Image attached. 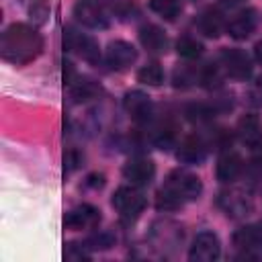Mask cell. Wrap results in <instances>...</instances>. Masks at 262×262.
<instances>
[{
    "mask_svg": "<svg viewBox=\"0 0 262 262\" xmlns=\"http://www.w3.org/2000/svg\"><path fill=\"white\" fill-rule=\"evenodd\" d=\"M43 51L41 33L25 23H14L4 29L0 37V55L4 61L14 66H27L35 61Z\"/></svg>",
    "mask_w": 262,
    "mask_h": 262,
    "instance_id": "6da1fadb",
    "label": "cell"
},
{
    "mask_svg": "<svg viewBox=\"0 0 262 262\" xmlns=\"http://www.w3.org/2000/svg\"><path fill=\"white\" fill-rule=\"evenodd\" d=\"M203 192V182L196 174L188 170H172L158 190L156 207L160 211H176L184 203L199 199Z\"/></svg>",
    "mask_w": 262,
    "mask_h": 262,
    "instance_id": "7a4b0ae2",
    "label": "cell"
},
{
    "mask_svg": "<svg viewBox=\"0 0 262 262\" xmlns=\"http://www.w3.org/2000/svg\"><path fill=\"white\" fill-rule=\"evenodd\" d=\"M145 205H147V201H145L143 192H141L135 184H131V186H121V188H117L115 194H113V207L119 211V215H121L123 219H129V221H131V219H137V217L143 213Z\"/></svg>",
    "mask_w": 262,
    "mask_h": 262,
    "instance_id": "3957f363",
    "label": "cell"
},
{
    "mask_svg": "<svg viewBox=\"0 0 262 262\" xmlns=\"http://www.w3.org/2000/svg\"><path fill=\"white\" fill-rule=\"evenodd\" d=\"M231 242L242 258H260L262 256V223L239 227L233 233Z\"/></svg>",
    "mask_w": 262,
    "mask_h": 262,
    "instance_id": "277c9868",
    "label": "cell"
},
{
    "mask_svg": "<svg viewBox=\"0 0 262 262\" xmlns=\"http://www.w3.org/2000/svg\"><path fill=\"white\" fill-rule=\"evenodd\" d=\"M219 66L233 80H248L252 76V59L244 49L237 47L223 49L219 55Z\"/></svg>",
    "mask_w": 262,
    "mask_h": 262,
    "instance_id": "5b68a950",
    "label": "cell"
},
{
    "mask_svg": "<svg viewBox=\"0 0 262 262\" xmlns=\"http://www.w3.org/2000/svg\"><path fill=\"white\" fill-rule=\"evenodd\" d=\"M63 47H68L70 51H74L78 57H82L88 63H98L100 59V51H98V43L84 33H78L76 29H66L63 31Z\"/></svg>",
    "mask_w": 262,
    "mask_h": 262,
    "instance_id": "8992f818",
    "label": "cell"
},
{
    "mask_svg": "<svg viewBox=\"0 0 262 262\" xmlns=\"http://www.w3.org/2000/svg\"><path fill=\"white\" fill-rule=\"evenodd\" d=\"M221 256V244L217 233L213 231H201L196 233V237L192 239L190 252H188V260L192 262H215Z\"/></svg>",
    "mask_w": 262,
    "mask_h": 262,
    "instance_id": "52a82bcc",
    "label": "cell"
},
{
    "mask_svg": "<svg viewBox=\"0 0 262 262\" xmlns=\"http://www.w3.org/2000/svg\"><path fill=\"white\" fill-rule=\"evenodd\" d=\"M74 16L80 25L88 29H106L108 16L98 0H78L74 4Z\"/></svg>",
    "mask_w": 262,
    "mask_h": 262,
    "instance_id": "ba28073f",
    "label": "cell"
},
{
    "mask_svg": "<svg viewBox=\"0 0 262 262\" xmlns=\"http://www.w3.org/2000/svg\"><path fill=\"white\" fill-rule=\"evenodd\" d=\"M123 176L135 186H145L156 176V164L149 158H133L123 166Z\"/></svg>",
    "mask_w": 262,
    "mask_h": 262,
    "instance_id": "9c48e42d",
    "label": "cell"
},
{
    "mask_svg": "<svg viewBox=\"0 0 262 262\" xmlns=\"http://www.w3.org/2000/svg\"><path fill=\"white\" fill-rule=\"evenodd\" d=\"M100 223V211L92 205H80L76 209H72L70 213H66L63 217V225L68 229H92Z\"/></svg>",
    "mask_w": 262,
    "mask_h": 262,
    "instance_id": "30bf717a",
    "label": "cell"
},
{
    "mask_svg": "<svg viewBox=\"0 0 262 262\" xmlns=\"http://www.w3.org/2000/svg\"><path fill=\"white\" fill-rule=\"evenodd\" d=\"M137 59V49L127 41H111L106 47V63L111 70H127Z\"/></svg>",
    "mask_w": 262,
    "mask_h": 262,
    "instance_id": "8fae6325",
    "label": "cell"
},
{
    "mask_svg": "<svg viewBox=\"0 0 262 262\" xmlns=\"http://www.w3.org/2000/svg\"><path fill=\"white\" fill-rule=\"evenodd\" d=\"M123 108L135 123H147L151 117V100L141 90H131L123 98Z\"/></svg>",
    "mask_w": 262,
    "mask_h": 262,
    "instance_id": "7c38bea8",
    "label": "cell"
},
{
    "mask_svg": "<svg viewBox=\"0 0 262 262\" xmlns=\"http://www.w3.org/2000/svg\"><path fill=\"white\" fill-rule=\"evenodd\" d=\"M219 207L229 215V217H244L252 211V199L242 192V190H225L219 194Z\"/></svg>",
    "mask_w": 262,
    "mask_h": 262,
    "instance_id": "4fadbf2b",
    "label": "cell"
},
{
    "mask_svg": "<svg viewBox=\"0 0 262 262\" xmlns=\"http://www.w3.org/2000/svg\"><path fill=\"white\" fill-rule=\"evenodd\" d=\"M176 158L182 164H201L207 158V143L201 135H188L180 141L176 149Z\"/></svg>",
    "mask_w": 262,
    "mask_h": 262,
    "instance_id": "5bb4252c",
    "label": "cell"
},
{
    "mask_svg": "<svg viewBox=\"0 0 262 262\" xmlns=\"http://www.w3.org/2000/svg\"><path fill=\"white\" fill-rule=\"evenodd\" d=\"M256 25H258V14L254 8H246V10H239L237 14H233V18L227 23V33L229 37L233 39H248L254 31H256Z\"/></svg>",
    "mask_w": 262,
    "mask_h": 262,
    "instance_id": "9a60e30c",
    "label": "cell"
},
{
    "mask_svg": "<svg viewBox=\"0 0 262 262\" xmlns=\"http://www.w3.org/2000/svg\"><path fill=\"white\" fill-rule=\"evenodd\" d=\"M237 137L244 145L256 147L262 143V121L258 115H244L237 123Z\"/></svg>",
    "mask_w": 262,
    "mask_h": 262,
    "instance_id": "2e32d148",
    "label": "cell"
},
{
    "mask_svg": "<svg viewBox=\"0 0 262 262\" xmlns=\"http://www.w3.org/2000/svg\"><path fill=\"white\" fill-rule=\"evenodd\" d=\"M242 168H244V162H242L239 154L237 151H225L217 160V168H215L217 180L219 182H233L239 176Z\"/></svg>",
    "mask_w": 262,
    "mask_h": 262,
    "instance_id": "e0dca14e",
    "label": "cell"
},
{
    "mask_svg": "<svg viewBox=\"0 0 262 262\" xmlns=\"http://www.w3.org/2000/svg\"><path fill=\"white\" fill-rule=\"evenodd\" d=\"M139 41L149 53H164L168 49V37L158 25H143L139 29Z\"/></svg>",
    "mask_w": 262,
    "mask_h": 262,
    "instance_id": "ac0fdd59",
    "label": "cell"
},
{
    "mask_svg": "<svg viewBox=\"0 0 262 262\" xmlns=\"http://www.w3.org/2000/svg\"><path fill=\"white\" fill-rule=\"evenodd\" d=\"M199 29L207 37H219V33L223 31V16H221V12L217 8H207L205 12H201Z\"/></svg>",
    "mask_w": 262,
    "mask_h": 262,
    "instance_id": "d6986e66",
    "label": "cell"
},
{
    "mask_svg": "<svg viewBox=\"0 0 262 262\" xmlns=\"http://www.w3.org/2000/svg\"><path fill=\"white\" fill-rule=\"evenodd\" d=\"M149 8L166 20H174L182 12L180 0H149Z\"/></svg>",
    "mask_w": 262,
    "mask_h": 262,
    "instance_id": "ffe728a7",
    "label": "cell"
},
{
    "mask_svg": "<svg viewBox=\"0 0 262 262\" xmlns=\"http://www.w3.org/2000/svg\"><path fill=\"white\" fill-rule=\"evenodd\" d=\"M137 80L141 84H147V86H160L164 82V70L160 63L151 61V63H145L139 72H137Z\"/></svg>",
    "mask_w": 262,
    "mask_h": 262,
    "instance_id": "44dd1931",
    "label": "cell"
},
{
    "mask_svg": "<svg viewBox=\"0 0 262 262\" xmlns=\"http://www.w3.org/2000/svg\"><path fill=\"white\" fill-rule=\"evenodd\" d=\"M176 51L184 59H194V57H199L203 53V45L192 37H180L176 41Z\"/></svg>",
    "mask_w": 262,
    "mask_h": 262,
    "instance_id": "7402d4cb",
    "label": "cell"
},
{
    "mask_svg": "<svg viewBox=\"0 0 262 262\" xmlns=\"http://www.w3.org/2000/svg\"><path fill=\"white\" fill-rule=\"evenodd\" d=\"M154 143L160 147V149H170L176 141V129L174 125H160L156 131H154Z\"/></svg>",
    "mask_w": 262,
    "mask_h": 262,
    "instance_id": "603a6c76",
    "label": "cell"
},
{
    "mask_svg": "<svg viewBox=\"0 0 262 262\" xmlns=\"http://www.w3.org/2000/svg\"><path fill=\"white\" fill-rule=\"evenodd\" d=\"M94 92H96V86H94L90 80H78V82L72 86V94H74L78 100H86V98H90Z\"/></svg>",
    "mask_w": 262,
    "mask_h": 262,
    "instance_id": "cb8c5ba5",
    "label": "cell"
},
{
    "mask_svg": "<svg viewBox=\"0 0 262 262\" xmlns=\"http://www.w3.org/2000/svg\"><path fill=\"white\" fill-rule=\"evenodd\" d=\"M82 246L88 248V250H106V248L113 246V235H108V233H98V235L88 237Z\"/></svg>",
    "mask_w": 262,
    "mask_h": 262,
    "instance_id": "d4e9b609",
    "label": "cell"
},
{
    "mask_svg": "<svg viewBox=\"0 0 262 262\" xmlns=\"http://www.w3.org/2000/svg\"><path fill=\"white\" fill-rule=\"evenodd\" d=\"M80 160H82V158H80L76 151H70V154L66 156V170H68V172H72L74 168H78Z\"/></svg>",
    "mask_w": 262,
    "mask_h": 262,
    "instance_id": "484cf974",
    "label": "cell"
},
{
    "mask_svg": "<svg viewBox=\"0 0 262 262\" xmlns=\"http://www.w3.org/2000/svg\"><path fill=\"white\" fill-rule=\"evenodd\" d=\"M86 184L92 186V188H102L104 186V176L102 174H90L86 178Z\"/></svg>",
    "mask_w": 262,
    "mask_h": 262,
    "instance_id": "4316f807",
    "label": "cell"
},
{
    "mask_svg": "<svg viewBox=\"0 0 262 262\" xmlns=\"http://www.w3.org/2000/svg\"><path fill=\"white\" fill-rule=\"evenodd\" d=\"M254 164L262 168V143H260V145H256V156H254Z\"/></svg>",
    "mask_w": 262,
    "mask_h": 262,
    "instance_id": "83f0119b",
    "label": "cell"
},
{
    "mask_svg": "<svg viewBox=\"0 0 262 262\" xmlns=\"http://www.w3.org/2000/svg\"><path fill=\"white\" fill-rule=\"evenodd\" d=\"M254 55H256V59L262 63V41L256 43V47H254Z\"/></svg>",
    "mask_w": 262,
    "mask_h": 262,
    "instance_id": "f1b7e54d",
    "label": "cell"
},
{
    "mask_svg": "<svg viewBox=\"0 0 262 262\" xmlns=\"http://www.w3.org/2000/svg\"><path fill=\"white\" fill-rule=\"evenodd\" d=\"M225 4H239V2H244V0H223Z\"/></svg>",
    "mask_w": 262,
    "mask_h": 262,
    "instance_id": "f546056e",
    "label": "cell"
}]
</instances>
